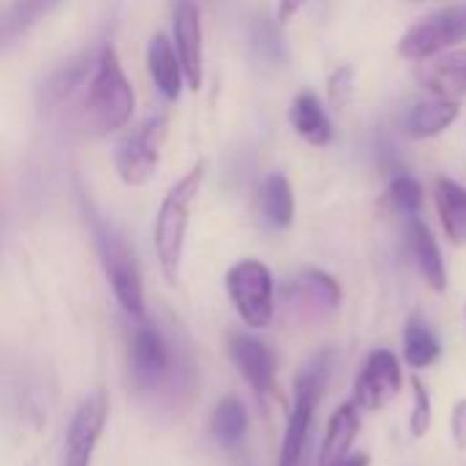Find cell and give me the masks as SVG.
Here are the masks:
<instances>
[{
	"instance_id": "cell-1",
	"label": "cell",
	"mask_w": 466,
	"mask_h": 466,
	"mask_svg": "<svg viewBox=\"0 0 466 466\" xmlns=\"http://www.w3.org/2000/svg\"><path fill=\"white\" fill-rule=\"evenodd\" d=\"M128 369L134 388L156 401L175 404L194 388L191 355L158 322L134 319L128 336Z\"/></svg>"
},
{
	"instance_id": "cell-2",
	"label": "cell",
	"mask_w": 466,
	"mask_h": 466,
	"mask_svg": "<svg viewBox=\"0 0 466 466\" xmlns=\"http://www.w3.org/2000/svg\"><path fill=\"white\" fill-rule=\"evenodd\" d=\"M137 106L131 79L123 71L120 55L112 44L96 49L90 79L85 82L76 101L60 115L66 126L87 137H109L128 126Z\"/></svg>"
},
{
	"instance_id": "cell-3",
	"label": "cell",
	"mask_w": 466,
	"mask_h": 466,
	"mask_svg": "<svg viewBox=\"0 0 466 466\" xmlns=\"http://www.w3.org/2000/svg\"><path fill=\"white\" fill-rule=\"evenodd\" d=\"M205 175H208V164L205 161L191 164V169L167 191V197L158 205L156 224H153V246H156L158 268H161L167 284H177V279H180L191 205L199 197Z\"/></svg>"
},
{
	"instance_id": "cell-4",
	"label": "cell",
	"mask_w": 466,
	"mask_h": 466,
	"mask_svg": "<svg viewBox=\"0 0 466 466\" xmlns=\"http://www.w3.org/2000/svg\"><path fill=\"white\" fill-rule=\"evenodd\" d=\"M330 377V352L314 355L298 374L295 380V399L292 410L287 418L284 440H281V453H279V466H303L309 440H311V426L314 415L319 410V401L325 396Z\"/></svg>"
},
{
	"instance_id": "cell-5",
	"label": "cell",
	"mask_w": 466,
	"mask_h": 466,
	"mask_svg": "<svg viewBox=\"0 0 466 466\" xmlns=\"http://www.w3.org/2000/svg\"><path fill=\"white\" fill-rule=\"evenodd\" d=\"M93 238L96 248L106 273V281L115 292V300L131 319L145 317V287H142V273L137 265L134 251L128 248L126 238L104 218H93Z\"/></svg>"
},
{
	"instance_id": "cell-6",
	"label": "cell",
	"mask_w": 466,
	"mask_h": 466,
	"mask_svg": "<svg viewBox=\"0 0 466 466\" xmlns=\"http://www.w3.org/2000/svg\"><path fill=\"white\" fill-rule=\"evenodd\" d=\"M227 295L240 314V319L251 330H262L273 322L276 314V292H273V273L259 259H240L227 270L224 279Z\"/></svg>"
},
{
	"instance_id": "cell-7",
	"label": "cell",
	"mask_w": 466,
	"mask_h": 466,
	"mask_svg": "<svg viewBox=\"0 0 466 466\" xmlns=\"http://www.w3.org/2000/svg\"><path fill=\"white\" fill-rule=\"evenodd\" d=\"M167 134H169L167 115H153L142 120L137 128H131L128 134H123V139L115 147V172L126 186H145L153 180L161 164Z\"/></svg>"
},
{
	"instance_id": "cell-8",
	"label": "cell",
	"mask_w": 466,
	"mask_h": 466,
	"mask_svg": "<svg viewBox=\"0 0 466 466\" xmlns=\"http://www.w3.org/2000/svg\"><path fill=\"white\" fill-rule=\"evenodd\" d=\"M466 41V11L464 8H442L420 19L410 27L399 41V55L404 60H431L440 52Z\"/></svg>"
},
{
	"instance_id": "cell-9",
	"label": "cell",
	"mask_w": 466,
	"mask_h": 466,
	"mask_svg": "<svg viewBox=\"0 0 466 466\" xmlns=\"http://www.w3.org/2000/svg\"><path fill=\"white\" fill-rule=\"evenodd\" d=\"M401 388H404V374L399 358L388 350H374L369 352L363 369L358 371L352 404L360 412H380L401 393Z\"/></svg>"
},
{
	"instance_id": "cell-10",
	"label": "cell",
	"mask_w": 466,
	"mask_h": 466,
	"mask_svg": "<svg viewBox=\"0 0 466 466\" xmlns=\"http://www.w3.org/2000/svg\"><path fill=\"white\" fill-rule=\"evenodd\" d=\"M287 309L303 322H319L341 306V287L325 270H303L284 287Z\"/></svg>"
},
{
	"instance_id": "cell-11",
	"label": "cell",
	"mask_w": 466,
	"mask_h": 466,
	"mask_svg": "<svg viewBox=\"0 0 466 466\" xmlns=\"http://www.w3.org/2000/svg\"><path fill=\"white\" fill-rule=\"evenodd\" d=\"M106 415H109V399L104 390H96L93 396H87L71 423H68V434H66V453L60 466H90L93 464V453L96 445L104 434L106 426Z\"/></svg>"
},
{
	"instance_id": "cell-12",
	"label": "cell",
	"mask_w": 466,
	"mask_h": 466,
	"mask_svg": "<svg viewBox=\"0 0 466 466\" xmlns=\"http://www.w3.org/2000/svg\"><path fill=\"white\" fill-rule=\"evenodd\" d=\"M175 52L183 66L186 87L199 90L205 79V33H202V14L194 0H180L175 8Z\"/></svg>"
},
{
	"instance_id": "cell-13",
	"label": "cell",
	"mask_w": 466,
	"mask_h": 466,
	"mask_svg": "<svg viewBox=\"0 0 466 466\" xmlns=\"http://www.w3.org/2000/svg\"><path fill=\"white\" fill-rule=\"evenodd\" d=\"M93 63H96V52H82V55L66 60L63 66H57L52 74H46L44 82L35 90L38 109L60 117L76 101V96L82 93L85 82L90 79Z\"/></svg>"
},
{
	"instance_id": "cell-14",
	"label": "cell",
	"mask_w": 466,
	"mask_h": 466,
	"mask_svg": "<svg viewBox=\"0 0 466 466\" xmlns=\"http://www.w3.org/2000/svg\"><path fill=\"white\" fill-rule=\"evenodd\" d=\"M229 358H232L235 369L243 374V380L248 382V388L257 393L259 401L273 396L279 363H276L273 350L262 339L248 336V333L229 336Z\"/></svg>"
},
{
	"instance_id": "cell-15",
	"label": "cell",
	"mask_w": 466,
	"mask_h": 466,
	"mask_svg": "<svg viewBox=\"0 0 466 466\" xmlns=\"http://www.w3.org/2000/svg\"><path fill=\"white\" fill-rule=\"evenodd\" d=\"M407 240H410L412 259H415L420 276L426 279V284L434 292H445L448 289V270H445L440 243H437L434 232L429 229V224L420 221L418 216H412L410 224H407Z\"/></svg>"
},
{
	"instance_id": "cell-16",
	"label": "cell",
	"mask_w": 466,
	"mask_h": 466,
	"mask_svg": "<svg viewBox=\"0 0 466 466\" xmlns=\"http://www.w3.org/2000/svg\"><path fill=\"white\" fill-rule=\"evenodd\" d=\"M147 71H150L153 85L167 101L180 98L186 87V76H183V66L177 60L175 44L164 33H156L147 44Z\"/></svg>"
},
{
	"instance_id": "cell-17",
	"label": "cell",
	"mask_w": 466,
	"mask_h": 466,
	"mask_svg": "<svg viewBox=\"0 0 466 466\" xmlns=\"http://www.w3.org/2000/svg\"><path fill=\"white\" fill-rule=\"evenodd\" d=\"M418 76H420V85L431 96L461 101L466 96V49H453L437 57Z\"/></svg>"
},
{
	"instance_id": "cell-18",
	"label": "cell",
	"mask_w": 466,
	"mask_h": 466,
	"mask_svg": "<svg viewBox=\"0 0 466 466\" xmlns=\"http://www.w3.org/2000/svg\"><path fill=\"white\" fill-rule=\"evenodd\" d=\"M360 426H363L360 410L352 401L341 404L330 415V423H328V431L322 440V451H319V466H336L339 461H344L350 456L352 442L360 434Z\"/></svg>"
},
{
	"instance_id": "cell-19",
	"label": "cell",
	"mask_w": 466,
	"mask_h": 466,
	"mask_svg": "<svg viewBox=\"0 0 466 466\" xmlns=\"http://www.w3.org/2000/svg\"><path fill=\"white\" fill-rule=\"evenodd\" d=\"M289 123H292L295 134L314 147H325L333 139V123L328 117L322 101L311 90H303L295 96V101L289 106Z\"/></svg>"
},
{
	"instance_id": "cell-20",
	"label": "cell",
	"mask_w": 466,
	"mask_h": 466,
	"mask_svg": "<svg viewBox=\"0 0 466 466\" xmlns=\"http://www.w3.org/2000/svg\"><path fill=\"white\" fill-rule=\"evenodd\" d=\"M459 106H461V101H451V98H440V96L418 101L404 120L407 134L412 139H431V137L442 134L448 126L456 123Z\"/></svg>"
},
{
	"instance_id": "cell-21",
	"label": "cell",
	"mask_w": 466,
	"mask_h": 466,
	"mask_svg": "<svg viewBox=\"0 0 466 466\" xmlns=\"http://www.w3.org/2000/svg\"><path fill=\"white\" fill-rule=\"evenodd\" d=\"M257 208L265 224H270L273 229H287L295 221V194L281 172H273L262 180L257 191Z\"/></svg>"
},
{
	"instance_id": "cell-22",
	"label": "cell",
	"mask_w": 466,
	"mask_h": 466,
	"mask_svg": "<svg viewBox=\"0 0 466 466\" xmlns=\"http://www.w3.org/2000/svg\"><path fill=\"white\" fill-rule=\"evenodd\" d=\"M434 199L437 213L442 218V227L451 238V243L466 246V188L451 177H437L434 183Z\"/></svg>"
},
{
	"instance_id": "cell-23",
	"label": "cell",
	"mask_w": 466,
	"mask_h": 466,
	"mask_svg": "<svg viewBox=\"0 0 466 466\" xmlns=\"http://www.w3.org/2000/svg\"><path fill=\"white\" fill-rule=\"evenodd\" d=\"M210 431H213V440L232 451L238 448L246 434H248V412H246V404L238 399V396H227L216 404L213 410V418H210Z\"/></svg>"
},
{
	"instance_id": "cell-24",
	"label": "cell",
	"mask_w": 466,
	"mask_h": 466,
	"mask_svg": "<svg viewBox=\"0 0 466 466\" xmlns=\"http://www.w3.org/2000/svg\"><path fill=\"white\" fill-rule=\"evenodd\" d=\"M440 358H442V344L437 333L420 317H410L404 325V363L418 371L434 366Z\"/></svg>"
},
{
	"instance_id": "cell-25",
	"label": "cell",
	"mask_w": 466,
	"mask_h": 466,
	"mask_svg": "<svg viewBox=\"0 0 466 466\" xmlns=\"http://www.w3.org/2000/svg\"><path fill=\"white\" fill-rule=\"evenodd\" d=\"M60 0H11L8 14L0 19V41H11L41 22Z\"/></svg>"
},
{
	"instance_id": "cell-26",
	"label": "cell",
	"mask_w": 466,
	"mask_h": 466,
	"mask_svg": "<svg viewBox=\"0 0 466 466\" xmlns=\"http://www.w3.org/2000/svg\"><path fill=\"white\" fill-rule=\"evenodd\" d=\"M385 208L390 213H399V216H418V210L423 208V186L412 177V175H399L390 180V186L385 188V197H382Z\"/></svg>"
},
{
	"instance_id": "cell-27",
	"label": "cell",
	"mask_w": 466,
	"mask_h": 466,
	"mask_svg": "<svg viewBox=\"0 0 466 466\" xmlns=\"http://www.w3.org/2000/svg\"><path fill=\"white\" fill-rule=\"evenodd\" d=\"M412 393H415V407H412V418H410V434L415 440H423L429 431H431V420H434V412H431V393L426 388V382L420 377H412Z\"/></svg>"
},
{
	"instance_id": "cell-28",
	"label": "cell",
	"mask_w": 466,
	"mask_h": 466,
	"mask_svg": "<svg viewBox=\"0 0 466 466\" xmlns=\"http://www.w3.org/2000/svg\"><path fill=\"white\" fill-rule=\"evenodd\" d=\"M352 87H355V71L352 66H341L330 74L328 82V98L333 104V109H344L352 98Z\"/></svg>"
},
{
	"instance_id": "cell-29",
	"label": "cell",
	"mask_w": 466,
	"mask_h": 466,
	"mask_svg": "<svg viewBox=\"0 0 466 466\" xmlns=\"http://www.w3.org/2000/svg\"><path fill=\"white\" fill-rule=\"evenodd\" d=\"M453 440L459 451H466V399H461L453 410Z\"/></svg>"
},
{
	"instance_id": "cell-30",
	"label": "cell",
	"mask_w": 466,
	"mask_h": 466,
	"mask_svg": "<svg viewBox=\"0 0 466 466\" xmlns=\"http://www.w3.org/2000/svg\"><path fill=\"white\" fill-rule=\"evenodd\" d=\"M306 5V0H279V22L287 25L289 19L298 16V11Z\"/></svg>"
},
{
	"instance_id": "cell-31",
	"label": "cell",
	"mask_w": 466,
	"mask_h": 466,
	"mask_svg": "<svg viewBox=\"0 0 466 466\" xmlns=\"http://www.w3.org/2000/svg\"><path fill=\"white\" fill-rule=\"evenodd\" d=\"M371 464V459L366 456V453H350L344 461H339L336 466H369Z\"/></svg>"
}]
</instances>
